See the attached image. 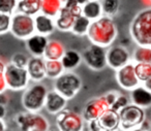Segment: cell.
<instances>
[{
    "mask_svg": "<svg viewBox=\"0 0 151 131\" xmlns=\"http://www.w3.org/2000/svg\"><path fill=\"white\" fill-rule=\"evenodd\" d=\"M86 36L91 44L108 49L118 36L117 25L112 18L103 16L96 21L91 22Z\"/></svg>",
    "mask_w": 151,
    "mask_h": 131,
    "instance_id": "cell-1",
    "label": "cell"
},
{
    "mask_svg": "<svg viewBox=\"0 0 151 131\" xmlns=\"http://www.w3.org/2000/svg\"><path fill=\"white\" fill-rule=\"evenodd\" d=\"M129 34L139 47H151V7L139 11L129 25Z\"/></svg>",
    "mask_w": 151,
    "mask_h": 131,
    "instance_id": "cell-2",
    "label": "cell"
},
{
    "mask_svg": "<svg viewBox=\"0 0 151 131\" xmlns=\"http://www.w3.org/2000/svg\"><path fill=\"white\" fill-rule=\"evenodd\" d=\"M49 90L42 83H33L28 86L22 96V104L26 112H38L45 107V102Z\"/></svg>",
    "mask_w": 151,
    "mask_h": 131,
    "instance_id": "cell-3",
    "label": "cell"
},
{
    "mask_svg": "<svg viewBox=\"0 0 151 131\" xmlns=\"http://www.w3.org/2000/svg\"><path fill=\"white\" fill-rule=\"evenodd\" d=\"M82 79L73 71H64L54 82V90L68 101L76 97L82 89Z\"/></svg>",
    "mask_w": 151,
    "mask_h": 131,
    "instance_id": "cell-4",
    "label": "cell"
},
{
    "mask_svg": "<svg viewBox=\"0 0 151 131\" xmlns=\"http://www.w3.org/2000/svg\"><path fill=\"white\" fill-rule=\"evenodd\" d=\"M17 126L21 131H49L50 123L45 116L40 112H24L15 117Z\"/></svg>",
    "mask_w": 151,
    "mask_h": 131,
    "instance_id": "cell-5",
    "label": "cell"
},
{
    "mask_svg": "<svg viewBox=\"0 0 151 131\" xmlns=\"http://www.w3.org/2000/svg\"><path fill=\"white\" fill-rule=\"evenodd\" d=\"M82 15V6L76 3L73 0H64L61 11L54 19L55 26L58 30L62 32L70 31L71 26L76 18Z\"/></svg>",
    "mask_w": 151,
    "mask_h": 131,
    "instance_id": "cell-6",
    "label": "cell"
},
{
    "mask_svg": "<svg viewBox=\"0 0 151 131\" xmlns=\"http://www.w3.org/2000/svg\"><path fill=\"white\" fill-rule=\"evenodd\" d=\"M4 79L6 88L12 91L26 90L29 86L30 82L27 69L18 67L11 62L5 65Z\"/></svg>",
    "mask_w": 151,
    "mask_h": 131,
    "instance_id": "cell-7",
    "label": "cell"
},
{
    "mask_svg": "<svg viewBox=\"0 0 151 131\" xmlns=\"http://www.w3.org/2000/svg\"><path fill=\"white\" fill-rule=\"evenodd\" d=\"M118 114H119L120 121L119 129L122 131H128L140 127L146 119L144 110L132 103L120 110Z\"/></svg>",
    "mask_w": 151,
    "mask_h": 131,
    "instance_id": "cell-8",
    "label": "cell"
},
{
    "mask_svg": "<svg viewBox=\"0 0 151 131\" xmlns=\"http://www.w3.org/2000/svg\"><path fill=\"white\" fill-rule=\"evenodd\" d=\"M15 37L22 40H26L31 35L35 33L34 27V18L30 16H26L23 14L16 13L12 16L11 30Z\"/></svg>",
    "mask_w": 151,
    "mask_h": 131,
    "instance_id": "cell-9",
    "label": "cell"
},
{
    "mask_svg": "<svg viewBox=\"0 0 151 131\" xmlns=\"http://www.w3.org/2000/svg\"><path fill=\"white\" fill-rule=\"evenodd\" d=\"M55 121L59 131H83L85 127L83 117L66 108L56 115Z\"/></svg>",
    "mask_w": 151,
    "mask_h": 131,
    "instance_id": "cell-10",
    "label": "cell"
},
{
    "mask_svg": "<svg viewBox=\"0 0 151 131\" xmlns=\"http://www.w3.org/2000/svg\"><path fill=\"white\" fill-rule=\"evenodd\" d=\"M81 55H82V61H84L85 64L92 70H103L107 66V59H106L107 49L103 47L91 44L83 51Z\"/></svg>",
    "mask_w": 151,
    "mask_h": 131,
    "instance_id": "cell-11",
    "label": "cell"
},
{
    "mask_svg": "<svg viewBox=\"0 0 151 131\" xmlns=\"http://www.w3.org/2000/svg\"><path fill=\"white\" fill-rule=\"evenodd\" d=\"M106 59H107V66L114 70H118L132 62V55L125 46L117 44V46H111L107 49Z\"/></svg>",
    "mask_w": 151,
    "mask_h": 131,
    "instance_id": "cell-12",
    "label": "cell"
},
{
    "mask_svg": "<svg viewBox=\"0 0 151 131\" xmlns=\"http://www.w3.org/2000/svg\"><path fill=\"white\" fill-rule=\"evenodd\" d=\"M116 81L121 89L129 92L140 86L141 84L134 71V63L129 62L125 66L116 70Z\"/></svg>",
    "mask_w": 151,
    "mask_h": 131,
    "instance_id": "cell-13",
    "label": "cell"
},
{
    "mask_svg": "<svg viewBox=\"0 0 151 131\" xmlns=\"http://www.w3.org/2000/svg\"><path fill=\"white\" fill-rule=\"evenodd\" d=\"M109 108L110 106L107 103V101H106L104 95L99 96V97H94L85 104L84 108H83L82 117L84 119V121H86V122H90L92 120H97Z\"/></svg>",
    "mask_w": 151,
    "mask_h": 131,
    "instance_id": "cell-14",
    "label": "cell"
},
{
    "mask_svg": "<svg viewBox=\"0 0 151 131\" xmlns=\"http://www.w3.org/2000/svg\"><path fill=\"white\" fill-rule=\"evenodd\" d=\"M27 72L30 81L34 83H42L46 79L45 59L42 57H31L27 64Z\"/></svg>",
    "mask_w": 151,
    "mask_h": 131,
    "instance_id": "cell-15",
    "label": "cell"
},
{
    "mask_svg": "<svg viewBox=\"0 0 151 131\" xmlns=\"http://www.w3.org/2000/svg\"><path fill=\"white\" fill-rule=\"evenodd\" d=\"M67 104V100L63 96H61L55 90H50L47 94L46 102H45V108L51 115L59 114L65 110V106Z\"/></svg>",
    "mask_w": 151,
    "mask_h": 131,
    "instance_id": "cell-16",
    "label": "cell"
},
{
    "mask_svg": "<svg viewBox=\"0 0 151 131\" xmlns=\"http://www.w3.org/2000/svg\"><path fill=\"white\" fill-rule=\"evenodd\" d=\"M26 47L29 53L33 57H44L45 51L48 46L49 39L47 36L34 33L25 40Z\"/></svg>",
    "mask_w": 151,
    "mask_h": 131,
    "instance_id": "cell-17",
    "label": "cell"
},
{
    "mask_svg": "<svg viewBox=\"0 0 151 131\" xmlns=\"http://www.w3.org/2000/svg\"><path fill=\"white\" fill-rule=\"evenodd\" d=\"M97 122L101 131H117L119 129L120 123L119 114L110 107L97 119Z\"/></svg>",
    "mask_w": 151,
    "mask_h": 131,
    "instance_id": "cell-18",
    "label": "cell"
},
{
    "mask_svg": "<svg viewBox=\"0 0 151 131\" xmlns=\"http://www.w3.org/2000/svg\"><path fill=\"white\" fill-rule=\"evenodd\" d=\"M129 97L132 104H134L143 110L151 106V92L142 85L132 90Z\"/></svg>",
    "mask_w": 151,
    "mask_h": 131,
    "instance_id": "cell-19",
    "label": "cell"
},
{
    "mask_svg": "<svg viewBox=\"0 0 151 131\" xmlns=\"http://www.w3.org/2000/svg\"><path fill=\"white\" fill-rule=\"evenodd\" d=\"M34 18V27H35V33L40 34L48 37L49 35L53 33L56 29L55 21L53 18H50L48 16L42 15L40 13Z\"/></svg>",
    "mask_w": 151,
    "mask_h": 131,
    "instance_id": "cell-20",
    "label": "cell"
},
{
    "mask_svg": "<svg viewBox=\"0 0 151 131\" xmlns=\"http://www.w3.org/2000/svg\"><path fill=\"white\" fill-rule=\"evenodd\" d=\"M42 0H18L17 13L23 14L30 17H35L40 13Z\"/></svg>",
    "mask_w": 151,
    "mask_h": 131,
    "instance_id": "cell-21",
    "label": "cell"
},
{
    "mask_svg": "<svg viewBox=\"0 0 151 131\" xmlns=\"http://www.w3.org/2000/svg\"><path fill=\"white\" fill-rule=\"evenodd\" d=\"M65 51L66 49L61 42L57 39L49 40L42 58L45 60H61Z\"/></svg>",
    "mask_w": 151,
    "mask_h": 131,
    "instance_id": "cell-22",
    "label": "cell"
},
{
    "mask_svg": "<svg viewBox=\"0 0 151 131\" xmlns=\"http://www.w3.org/2000/svg\"><path fill=\"white\" fill-rule=\"evenodd\" d=\"M82 15L91 22L96 21L104 16L101 0H89L82 6Z\"/></svg>",
    "mask_w": 151,
    "mask_h": 131,
    "instance_id": "cell-23",
    "label": "cell"
},
{
    "mask_svg": "<svg viewBox=\"0 0 151 131\" xmlns=\"http://www.w3.org/2000/svg\"><path fill=\"white\" fill-rule=\"evenodd\" d=\"M61 64H62L64 71H73L76 69L82 62V55L80 52L76 50H66L61 58Z\"/></svg>",
    "mask_w": 151,
    "mask_h": 131,
    "instance_id": "cell-24",
    "label": "cell"
},
{
    "mask_svg": "<svg viewBox=\"0 0 151 131\" xmlns=\"http://www.w3.org/2000/svg\"><path fill=\"white\" fill-rule=\"evenodd\" d=\"M63 4H64V0H42L40 13L55 19L59 11H61Z\"/></svg>",
    "mask_w": 151,
    "mask_h": 131,
    "instance_id": "cell-25",
    "label": "cell"
},
{
    "mask_svg": "<svg viewBox=\"0 0 151 131\" xmlns=\"http://www.w3.org/2000/svg\"><path fill=\"white\" fill-rule=\"evenodd\" d=\"M90 25H91L90 20H88L86 17L81 15L78 18H76L75 22H73V26H71L70 32L73 34H75V35L85 36L87 35V32H88Z\"/></svg>",
    "mask_w": 151,
    "mask_h": 131,
    "instance_id": "cell-26",
    "label": "cell"
},
{
    "mask_svg": "<svg viewBox=\"0 0 151 131\" xmlns=\"http://www.w3.org/2000/svg\"><path fill=\"white\" fill-rule=\"evenodd\" d=\"M45 68L46 77L53 79H56L64 72V68L60 60H45Z\"/></svg>",
    "mask_w": 151,
    "mask_h": 131,
    "instance_id": "cell-27",
    "label": "cell"
},
{
    "mask_svg": "<svg viewBox=\"0 0 151 131\" xmlns=\"http://www.w3.org/2000/svg\"><path fill=\"white\" fill-rule=\"evenodd\" d=\"M134 63L151 64V47H137L132 56Z\"/></svg>",
    "mask_w": 151,
    "mask_h": 131,
    "instance_id": "cell-28",
    "label": "cell"
},
{
    "mask_svg": "<svg viewBox=\"0 0 151 131\" xmlns=\"http://www.w3.org/2000/svg\"><path fill=\"white\" fill-rule=\"evenodd\" d=\"M103 14L106 17L113 19L120 9V0H101Z\"/></svg>",
    "mask_w": 151,
    "mask_h": 131,
    "instance_id": "cell-29",
    "label": "cell"
},
{
    "mask_svg": "<svg viewBox=\"0 0 151 131\" xmlns=\"http://www.w3.org/2000/svg\"><path fill=\"white\" fill-rule=\"evenodd\" d=\"M134 71L139 82L142 85L151 77V64L144 63H134Z\"/></svg>",
    "mask_w": 151,
    "mask_h": 131,
    "instance_id": "cell-30",
    "label": "cell"
},
{
    "mask_svg": "<svg viewBox=\"0 0 151 131\" xmlns=\"http://www.w3.org/2000/svg\"><path fill=\"white\" fill-rule=\"evenodd\" d=\"M18 0H0V14L13 16L17 9Z\"/></svg>",
    "mask_w": 151,
    "mask_h": 131,
    "instance_id": "cell-31",
    "label": "cell"
},
{
    "mask_svg": "<svg viewBox=\"0 0 151 131\" xmlns=\"http://www.w3.org/2000/svg\"><path fill=\"white\" fill-rule=\"evenodd\" d=\"M28 61H29V58L23 53H16V54L13 55L11 59V63H13L14 65L18 67H21V68L27 67Z\"/></svg>",
    "mask_w": 151,
    "mask_h": 131,
    "instance_id": "cell-32",
    "label": "cell"
},
{
    "mask_svg": "<svg viewBox=\"0 0 151 131\" xmlns=\"http://www.w3.org/2000/svg\"><path fill=\"white\" fill-rule=\"evenodd\" d=\"M12 16L0 14V35L9 32L11 30Z\"/></svg>",
    "mask_w": 151,
    "mask_h": 131,
    "instance_id": "cell-33",
    "label": "cell"
},
{
    "mask_svg": "<svg viewBox=\"0 0 151 131\" xmlns=\"http://www.w3.org/2000/svg\"><path fill=\"white\" fill-rule=\"evenodd\" d=\"M128 104H129V100H128L127 96L119 93L117 99H116V101L114 102L113 105L111 106V108L114 110H116V112H119L120 110H122L123 107H125V106L128 105Z\"/></svg>",
    "mask_w": 151,
    "mask_h": 131,
    "instance_id": "cell-34",
    "label": "cell"
},
{
    "mask_svg": "<svg viewBox=\"0 0 151 131\" xmlns=\"http://www.w3.org/2000/svg\"><path fill=\"white\" fill-rule=\"evenodd\" d=\"M5 63L0 59V93H4L6 88V84H5L4 79V69H5Z\"/></svg>",
    "mask_w": 151,
    "mask_h": 131,
    "instance_id": "cell-35",
    "label": "cell"
},
{
    "mask_svg": "<svg viewBox=\"0 0 151 131\" xmlns=\"http://www.w3.org/2000/svg\"><path fill=\"white\" fill-rule=\"evenodd\" d=\"M118 95H119V92L117 91H110V92H107V93L104 95V97H105L106 101H107V103L109 104V106L111 107L112 105L114 104V102L116 101V99H117Z\"/></svg>",
    "mask_w": 151,
    "mask_h": 131,
    "instance_id": "cell-36",
    "label": "cell"
},
{
    "mask_svg": "<svg viewBox=\"0 0 151 131\" xmlns=\"http://www.w3.org/2000/svg\"><path fill=\"white\" fill-rule=\"evenodd\" d=\"M88 130L89 131H101L97 120H92L88 122Z\"/></svg>",
    "mask_w": 151,
    "mask_h": 131,
    "instance_id": "cell-37",
    "label": "cell"
},
{
    "mask_svg": "<svg viewBox=\"0 0 151 131\" xmlns=\"http://www.w3.org/2000/svg\"><path fill=\"white\" fill-rule=\"evenodd\" d=\"M9 103V97L5 93H0V104L6 106V104Z\"/></svg>",
    "mask_w": 151,
    "mask_h": 131,
    "instance_id": "cell-38",
    "label": "cell"
},
{
    "mask_svg": "<svg viewBox=\"0 0 151 131\" xmlns=\"http://www.w3.org/2000/svg\"><path fill=\"white\" fill-rule=\"evenodd\" d=\"M6 116V107L2 104H0V120H3Z\"/></svg>",
    "mask_w": 151,
    "mask_h": 131,
    "instance_id": "cell-39",
    "label": "cell"
},
{
    "mask_svg": "<svg viewBox=\"0 0 151 131\" xmlns=\"http://www.w3.org/2000/svg\"><path fill=\"white\" fill-rule=\"evenodd\" d=\"M142 86H144V87L146 88V89L148 90V91L151 92V77H149V79H147V81L145 82V83H143Z\"/></svg>",
    "mask_w": 151,
    "mask_h": 131,
    "instance_id": "cell-40",
    "label": "cell"
},
{
    "mask_svg": "<svg viewBox=\"0 0 151 131\" xmlns=\"http://www.w3.org/2000/svg\"><path fill=\"white\" fill-rule=\"evenodd\" d=\"M6 125H5L4 121L0 120V131H6Z\"/></svg>",
    "mask_w": 151,
    "mask_h": 131,
    "instance_id": "cell-41",
    "label": "cell"
},
{
    "mask_svg": "<svg viewBox=\"0 0 151 131\" xmlns=\"http://www.w3.org/2000/svg\"><path fill=\"white\" fill-rule=\"evenodd\" d=\"M142 3L146 6V9L151 7V0H142Z\"/></svg>",
    "mask_w": 151,
    "mask_h": 131,
    "instance_id": "cell-42",
    "label": "cell"
},
{
    "mask_svg": "<svg viewBox=\"0 0 151 131\" xmlns=\"http://www.w3.org/2000/svg\"><path fill=\"white\" fill-rule=\"evenodd\" d=\"M76 3H78L79 5H81V6H83V5L85 4L86 2H88L89 0H73Z\"/></svg>",
    "mask_w": 151,
    "mask_h": 131,
    "instance_id": "cell-43",
    "label": "cell"
},
{
    "mask_svg": "<svg viewBox=\"0 0 151 131\" xmlns=\"http://www.w3.org/2000/svg\"><path fill=\"white\" fill-rule=\"evenodd\" d=\"M128 131H147V130H144V129H142L141 127H137V128H134V129H132V130H128Z\"/></svg>",
    "mask_w": 151,
    "mask_h": 131,
    "instance_id": "cell-44",
    "label": "cell"
},
{
    "mask_svg": "<svg viewBox=\"0 0 151 131\" xmlns=\"http://www.w3.org/2000/svg\"><path fill=\"white\" fill-rule=\"evenodd\" d=\"M49 131H59L58 129H54V130H49Z\"/></svg>",
    "mask_w": 151,
    "mask_h": 131,
    "instance_id": "cell-45",
    "label": "cell"
}]
</instances>
